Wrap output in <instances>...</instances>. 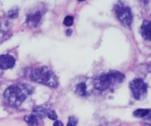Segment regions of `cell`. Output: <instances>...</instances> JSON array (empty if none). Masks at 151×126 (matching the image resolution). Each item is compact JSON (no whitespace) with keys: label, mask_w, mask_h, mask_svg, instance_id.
I'll return each instance as SVG.
<instances>
[{"label":"cell","mask_w":151,"mask_h":126,"mask_svg":"<svg viewBox=\"0 0 151 126\" xmlns=\"http://www.w3.org/2000/svg\"><path fill=\"white\" fill-rule=\"evenodd\" d=\"M34 92V88L30 84L17 83L9 86L4 92V99L8 105L19 107L27 98Z\"/></svg>","instance_id":"cell-1"},{"label":"cell","mask_w":151,"mask_h":126,"mask_svg":"<svg viewBox=\"0 0 151 126\" xmlns=\"http://www.w3.org/2000/svg\"><path fill=\"white\" fill-rule=\"evenodd\" d=\"M125 77L118 71H110L103 75H99L93 79L94 89L100 92H104L108 89L117 86L124 82Z\"/></svg>","instance_id":"cell-2"},{"label":"cell","mask_w":151,"mask_h":126,"mask_svg":"<svg viewBox=\"0 0 151 126\" xmlns=\"http://www.w3.org/2000/svg\"><path fill=\"white\" fill-rule=\"evenodd\" d=\"M32 81L37 83L43 84L51 88H56L59 86V81L56 75L47 66L36 68L30 74Z\"/></svg>","instance_id":"cell-3"},{"label":"cell","mask_w":151,"mask_h":126,"mask_svg":"<svg viewBox=\"0 0 151 126\" xmlns=\"http://www.w3.org/2000/svg\"><path fill=\"white\" fill-rule=\"evenodd\" d=\"M116 16L119 21L124 26V27H130L133 21V15L130 8L124 4L119 2L114 7Z\"/></svg>","instance_id":"cell-4"},{"label":"cell","mask_w":151,"mask_h":126,"mask_svg":"<svg viewBox=\"0 0 151 126\" xmlns=\"http://www.w3.org/2000/svg\"><path fill=\"white\" fill-rule=\"evenodd\" d=\"M93 88V79L91 80L85 78H79L76 80L74 83V86H73L74 92L81 97L89 95L92 92Z\"/></svg>","instance_id":"cell-5"},{"label":"cell","mask_w":151,"mask_h":126,"mask_svg":"<svg viewBox=\"0 0 151 126\" xmlns=\"http://www.w3.org/2000/svg\"><path fill=\"white\" fill-rule=\"evenodd\" d=\"M130 89L136 100H142L147 93V85L140 78H135L130 83Z\"/></svg>","instance_id":"cell-6"},{"label":"cell","mask_w":151,"mask_h":126,"mask_svg":"<svg viewBox=\"0 0 151 126\" xmlns=\"http://www.w3.org/2000/svg\"><path fill=\"white\" fill-rule=\"evenodd\" d=\"M42 19V13L40 11L29 13L26 18V24L30 27H36L40 24Z\"/></svg>","instance_id":"cell-7"},{"label":"cell","mask_w":151,"mask_h":126,"mask_svg":"<svg viewBox=\"0 0 151 126\" xmlns=\"http://www.w3.org/2000/svg\"><path fill=\"white\" fill-rule=\"evenodd\" d=\"M16 60L12 56L9 54H5L0 56V69H8L14 67Z\"/></svg>","instance_id":"cell-8"},{"label":"cell","mask_w":151,"mask_h":126,"mask_svg":"<svg viewBox=\"0 0 151 126\" xmlns=\"http://www.w3.org/2000/svg\"><path fill=\"white\" fill-rule=\"evenodd\" d=\"M50 104H44V105H39L33 110L32 114L36 116L39 120H42L46 116H47V114L50 111Z\"/></svg>","instance_id":"cell-9"},{"label":"cell","mask_w":151,"mask_h":126,"mask_svg":"<svg viewBox=\"0 0 151 126\" xmlns=\"http://www.w3.org/2000/svg\"><path fill=\"white\" fill-rule=\"evenodd\" d=\"M140 33L143 38L151 41V21L145 20L140 27Z\"/></svg>","instance_id":"cell-10"},{"label":"cell","mask_w":151,"mask_h":126,"mask_svg":"<svg viewBox=\"0 0 151 126\" xmlns=\"http://www.w3.org/2000/svg\"><path fill=\"white\" fill-rule=\"evenodd\" d=\"M11 31V26L7 20L0 19V41L5 39L9 35Z\"/></svg>","instance_id":"cell-11"},{"label":"cell","mask_w":151,"mask_h":126,"mask_svg":"<svg viewBox=\"0 0 151 126\" xmlns=\"http://www.w3.org/2000/svg\"><path fill=\"white\" fill-rule=\"evenodd\" d=\"M24 120L30 126H37L39 124V119L33 114L26 115L24 117Z\"/></svg>","instance_id":"cell-12"},{"label":"cell","mask_w":151,"mask_h":126,"mask_svg":"<svg viewBox=\"0 0 151 126\" xmlns=\"http://www.w3.org/2000/svg\"><path fill=\"white\" fill-rule=\"evenodd\" d=\"M150 109H137L133 113V116L138 118H145L150 114Z\"/></svg>","instance_id":"cell-13"},{"label":"cell","mask_w":151,"mask_h":126,"mask_svg":"<svg viewBox=\"0 0 151 126\" xmlns=\"http://www.w3.org/2000/svg\"><path fill=\"white\" fill-rule=\"evenodd\" d=\"M8 16L11 19L17 18L19 15V8H17V7H14V8H13L12 9H11L9 11H8Z\"/></svg>","instance_id":"cell-14"},{"label":"cell","mask_w":151,"mask_h":126,"mask_svg":"<svg viewBox=\"0 0 151 126\" xmlns=\"http://www.w3.org/2000/svg\"><path fill=\"white\" fill-rule=\"evenodd\" d=\"M78 123V119L77 117H70L69 119H68V125L67 126H76L77 125Z\"/></svg>","instance_id":"cell-15"},{"label":"cell","mask_w":151,"mask_h":126,"mask_svg":"<svg viewBox=\"0 0 151 126\" xmlns=\"http://www.w3.org/2000/svg\"><path fill=\"white\" fill-rule=\"evenodd\" d=\"M73 17L71 16H68L64 19V24L67 27H70V26L73 25Z\"/></svg>","instance_id":"cell-16"},{"label":"cell","mask_w":151,"mask_h":126,"mask_svg":"<svg viewBox=\"0 0 151 126\" xmlns=\"http://www.w3.org/2000/svg\"><path fill=\"white\" fill-rule=\"evenodd\" d=\"M47 117H48V118L50 119V120H56V119H57V114H56L55 111H50L48 114H47Z\"/></svg>","instance_id":"cell-17"},{"label":"cell","mask_w":151,"mask_h":126,"mask_svg":"<svg viewBox=\"0 0 151 126\" xmlns=\"http://www.w3.org/2000/svg\"><path fill=\"white\" fill-rule=\"evenodd\" d=\"M144 124L146 125L147 126H151V112L147 117H146L145 118H144L143 120Z\"/></svg>","instance_id":"cell-18"},{"label":"cell","mask_w":151,"mask_h":126,"mask_svg":"<svg viewBox=\"0 0 151 126\" xmlns=\"http://www.w3.org/2000/svg\"><path fill=\"white\" fill-rule=\"evenodd\" d=\"M53 126H64L63 124H62V122L61 121H56L54 122V124H53Z\"/></svg>","instance_id":"cell-19"},{"label":"cell","mask_w":151,"mask_h":126,"mask_svg":"<svg viewBox=\"0 0 151 126\" xmlns=\"http://www.w3.org/2000/svg\"><path fill=\"white\" fill-rule=\"evenodd\" d=\"M101 126H116V125H101Z\"/></svg>","instance_id":"cell-20"},{"label":"cell","mask_w":151,"mask_h":126,"mask_svg":"<svg viewBox=\"0 0 151 126\" xmlns=\"http://www.w3.org/2000/svg\"><path fill=\"white\" fill-rule=\"evenodd\" d=\"M0 75H1V72H0Z\"/></svg>","instance_id":"cell-21"}]
</instances>
